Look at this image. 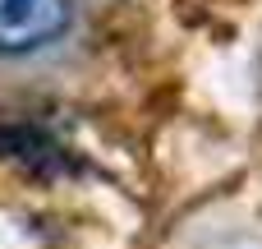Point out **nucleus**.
Segmentation results:
<instances>
[{"mask_svg":"<svg viewBox=\"0 0 262 249\" xmlns=\"http://www.w3.org/2000/svg\"><path fill=\"white\" fill-rule=\"evenodd\" d=\"M74 23V0H0V55H32L60 42Z\"/></svg>","mask_w":262,"mask_h":249,"instance_id":"f257e3e1","label":"nucleus"}]
</instances>
